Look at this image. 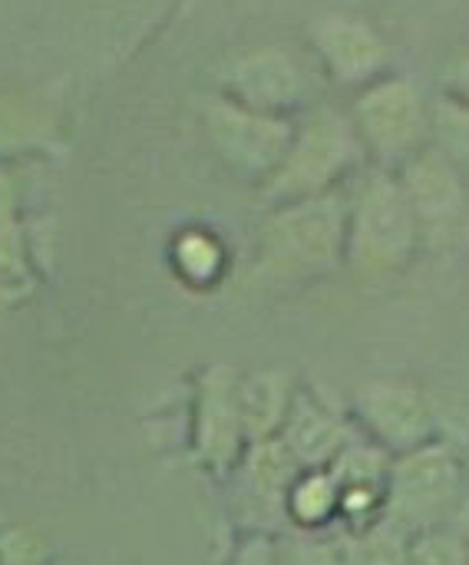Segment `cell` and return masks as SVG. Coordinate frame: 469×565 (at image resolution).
Listing matches in <instances>:
<instances>
[{"label":"cell","mask_w":469,"mask_h":565,"mask_svg":"<svg viewBox=\"0 0 469 565\" xmlns=\"http://www.w3.org/2000/svg\"><path fill=\"white\" fill-rule=\"evenodd\" d=\"M348 205L344 189L275 205L258 232V275L298 285L338 271L348 262Z\"/></svg>","instance_id":"6da1fadb"},{"label":"cell","mask_w":469,"mask_h":565,"mask_svg":"<svg viewBox=\"0 0 469 565\" xmlns=\"http://www.w3.org/2000/svg\"><path fill=\"white\" fill-rule=\"evenodd\" d=\"M364 159L367 152L351 122L348 106L315 103L295 122L281 162L262 182V199L275 209L338 192L364 166Z\"/></svg>","instance_id":"7a4b0ae2"},{"label":"cell","mask_w":469,"mask_h":565,"mask_svg":"<svg viewBox=\"0 0 469 565\" xmlns=\"http://www.w3.org/2000/svg\"><path fill=\"white\" fill-rule=\"evenodd\" d=\"M420 228L397 182V172L374 166L348 205V265L358 278L381 281L404 271L417 248Z\"/></svg>","instance_id":"3957f363"},{"label":"cell","mask_w":469,"mask_h":565,"mask_svg":"<svg viewBox=\"0 0 469 565\" xmlns=\"http://www.w3.org/2000/svg\"><path fill=\"white\" fill-rule=\"evenodd\" d=\"M430 106L434 96H427L417 79L391 70L387 76L351 93L348 113L364 142L367 159L394 172L430 146Z\"/></svg>","instance_id":"277c9868"},{"label":"cell","mask_w":469,"mask_h":565,"mask_svg":"<svg viewBox=\"0 0 469 565\" xmlns=\"http://www.w3.org/2000/svg\"><path fill=\"white\" fill-rule=\"evenodd\" d=\"M467 497V477L457 454L444 444H420L397 454L387 477L384 516L407 536L444 530Z\"/></svg>","instance_id":"5b68a950"},{"label":"cell","mask_w":469,"mask_h":565,"mask_svg":"<svg viewBox=\"0 0 469 565\" xmlns=\"http://www.w3.org/2000/svg\"><path fill=\"white\" fill-rule=\"evenodd\" d=\"M318 63L305 60L298 50L268 43L235 56L222 73V96L238 99L252 109L291 116L305 113L315 103V79Z\"/></svg>","instance_id":"8992f818"},{"label":"cell","mask_w":469,"mask_h":565,"mask_svg":"<svg viewBox=\"0 0 469 565\" xmlns=\"http://www.w3.org/2000/svg\"><path fill=\"white\" fill-rule=\"evenodd\" d=\"M202 129L225 166L265 182L291 142L295 119L252 109L228 96H215L202 109Z\"/></svg>","instance_id":"52a82bcc"},{"label":"cell","mask_w":469,"mask_h":565,"mask_svg":"<svg viewBox=\"0 0 469 565\" xmlns=\"http://www.w3.org/2000/svg\"><path fill=\"white\" fill-rule=\"evenodd\" d=\"M311 56L318 70L351 93L391 73V40L387 33L364 13L331 10L311 23Z\"/></svg>","instance_id":"ba28073f"},{"label":"cell","mask_w":469,"mask_h":565,"mask_svg":"<svg viewBox=\"0 0 469 565\" xmlns=\"http://www.w3.org/2000/svg\"><path fill=\"white\" fill-rule=\"evenodd\" d=\"M394 172L414 209L420 242L430 248L457 242L469 225L467 175L434 146H427Z\"/></svg>","instance_id":"9c48e42d"},{"label":"cell","mask_w":469,"mask_h":565,"mask_svg":"<svg viewBox=\"0 0 469 565\" xmlns=\"http://www.w3.org/2000/svg\"><path fill=\"white\" fill-rule=\"evenodd\" d=\"M354 411L371 437L394 457L434 440V411L420 387L411 381H367L364 387H358Z\"/></svg>","instance_id":"30bf717a"},{"label":"cell","mask_w":469,"mask_h":565,"mask_svg":"<svg viewBox=\"0 0 469 565\" xmlns=\"http://www.w3.org/2000/svg\"><path fill=\"white\" fill-rule=\"evenodd\" d=\"M199 454L212 467H225L238 457L245 444V427L238 414V377L225 367H215L202 381L199 394Z\"/></svg>","instance_id":"8fae6325"},{"label":"cell","mask_w":469,"mask_h":565,"mask_svg":"<svg viewBox=\"0 0 469 565\" xmlns=\"http://www.w3.org/2000/svg\"><path fill=\"white\" fill-rule=\"evenodd\" d=\"M278 440L288 447V454L298 460L301 470H328L351 444V430L321 401L301 394L295 397Z\"/></svg>","instance_id":"7c38bea8"},{"label":"cell","mask_w":469,"mask_h":565,"mask_svg":"<svg viewBox=\"0 0 469 565\" xmlns=\"http://www.w3.org/2000/svg\"><path fill=\"white\" fill-rule=\"evenodd\" d=\"M295 404L291 377L281 371H255L248 377H238V414L245 427V440L265 444L275 440L288 420V411Z\"/></svg>","instance_id":"4fadbf2b"},{"label":"cell","mask_w":469,"mask_h":565,"mask_svg":"<svg viewBox=\"0 0 469 565\" xmlns=\"http://www.w3.org/2000/svg\"><path fill=\"white\" fill-rule=\"evenodd\" d=\"M305 470L298 467V460L288 454V447L275 437L265 444H252V457H248V487L258 497L262 507L268 510H285L288 493L295 487V480Z\"/></svg>","instance_id":"5bb4252c"},{"label":"cell","mask_w":469,"mask_h":565,"mask_svg":"<svg viewBox=\"0 0 469 565\" xmlns=\"http://www.w3.org/2000/svg\"><path fill=\"white\" fill-rule=\"evenodd\" d=\"M285 513L301 526H324L341 516V483L331 470H305L285 503Z\"/></svg>","instance_id":"9a60e30c"},{"label":"cell","mask_w":469,"mask_h":565,"mask_svg":"<svg viewBox=\"0 0 469 565\" xmlns=\"http://www.w3.org/2000/svg\"><path fill=\"white\" fill-rule=\"evenodd\" d=\"M391 463H394L391 450H384L377 440L374 444H354L351 440L328 470L334 473V480L341 487H364V490H377L387 497Z\"/></svg>","instance_id":"2e32d148"},{"label":"cell","mask_w":469,"mask_h":565,"mask_svg":"<svg viewBox=\"0 0 469 565\" xmlns=\"http://www.w3.org/2000/svg\"><path fill=\"white\" fill-rule=\"evenodd\" d=\"M430 116H434L430 146L440 149L469 182V103H460L447 93H437Z\"/></svg>","instance_id":"e0dca14e"},{"label":"cell","mask_w":469,"mask_h":565,"mask_svg":"<svg viewBox=\"0 0 469 565\" xmlns=\"http://www.w3.org/2000/svg\"><path fill=\"white\" fill-rule=\"evenodd\" d=\"M172 258H175L179 275H182L185 281H192V285H209V281H215L218 271H222V262H225L218 242H215L209 232H185V235L175 242Z\"/></svg>","instance_id":"ac0fdd59"},{"label":"cell","mask_w":469,"mask_h":565,"mask_svg":"<svg viewBox=\"0 0 469 565\" xmlns=\"http://www.w3.org/2000/svg\"><path fill=\"white\" fill-rule=\"evenodd\" d=\"M46 129V116L20 99V96H0V149L7 146H23L36 139Z\"/></svg>","instance_id":"d6986e66"},{"label":"cell","mask_w":469,"mask_h":565,"mask_svg":"<svg viewBox=\"0 0 469 565\" xmlns=\"http://www.w3.org/2000/svg\"><path fill=\"white\" fill-rule=\"evenodd\" d=\"M407 565H469L467 543L447 530H427L411 536Z\"/></svg>","instance_id":"ffe728a7"},{"label":"cell","mask_w":469,"mask_h":565,"mask_svg":"<svg viewBox=\"0 0 469 565\" xmlns=\"http://www.w3.org/2000/svg\"><path fill=\"white\" fill-rule=\"evenodd\" d=\"M50 556V540L33 526H17L0 536V565H43Z\"/></svg>","instance_id":"44dd1931"},{"label":"cell","mask_w":469,"mask_h":565,"mask_svg":"<svg viewBox=\"0 0 469 565\" xmlns=\"http://www.w3.org/2000/svg\"><path fill=\"white\" fill-rule=\"evenodd\" d=\"M23 271V252H20V228L10 215V202L0 199V275Z\"/></svg>","instance_id":"7402d4cb"},{"label":"cell","mask_w":469,"mask_h":565,"mask_svg":"<svg viewBox=\"0 0 469 565\" xmlns=\"http://www.w3.org/2000/svg\"><path fill=\"white\" fill-rule=\"evenodd\" d=\"M440 93L469 103V50H460L447 66H444V79H440Z\"/></svg>","instance_id":"603a6c76"},{"label":"cell","mask_w":469,"mask_h":565,"mask_svg":"<svg viewBox=\"0 0 469 565\" xmlns=\"http://www.w3.org/2000/svg\"><path fill=\"white\" fill-rule=\"evenodd\" d=\"M13 301H17V288H13V285L3 278V275H0V315H3V311L13 305Z\"/></svg>","instance_id":"cb8c5ba5"},{"label":"cell","mask_w":469,"mask_h":565,"mask_svg":"<svg viewBox=\"0 0 469 565\" xmlns=\"http://www.w3.org/2000/svg\"><path fill=\"white\" fill-rule=\"evenodd\" d=\"M457 516H463V520H467V533H469V493L463 497V507H460V513H457Z\"/></svg>","instance_id":"d4e9b609"}]
</instances>
